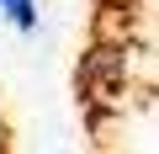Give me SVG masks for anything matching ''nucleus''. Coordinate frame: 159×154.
<instances>
[{"mask_svg":"<svg viewBox=\"0 0 159 154\" xmlns=\"http://www.w3.org/2000/svg\"><path fill=\"white\" fill-rule=\"evenodd\" d=\"M159 37V0H90L85 43L74 58V106L85 112V128L101 138L106 122L127 112L138 69L154 58Z\"/></svg>","mask_w":159,"mask_h":154,"instance_id":"f257e3e1","label":"nucleus"},{"mask_svg":"<svg viewBox=\"0 0 159 154\" xmlns=\"http://www.w3.org/2000/svg\"><path fill=\"white\" fill-rule=\"evenodd\" d=\"M0 16L16 32H37V0H0Z\"/></svg>","mask_w":159,"mask_h":154,"instance_id":"f03ea898","label":"nucleus"},{"mask_svg":"<svg viewBox=\"0 0 159 154\" xmlns=\"http://www.w3.org/2000/svg\"><path fill=\"white\" fill-rule=\"evenodd\" d=\"M0 154H11V133H6V117H0Z\"/></svg>","mask_w":159,"mask_h":154,"instance_id":"7ed1b4c3","label":"nucleus"},{"mask_svg":"<svg viewBox=\"0 0 159 154\" xmlns=\"http://www.w3.org/2000/svg\"><path fill=\"white\" fill-rule=\"evenodd\" d=\"M90 154H101V149H90Z\"/></svg>","mask_w":159,"mask_h":154,"instance_id":"20e7f679","label":"nucleus"}]
</instances>
